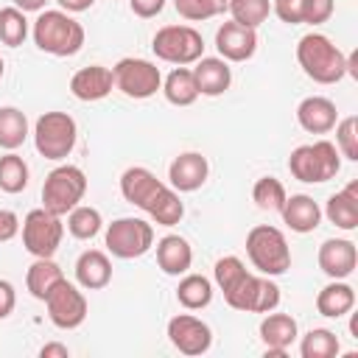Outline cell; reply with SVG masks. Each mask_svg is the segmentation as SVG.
Masks as SVG:
<instances>
[{
  "instance_id": "cell-1",
  "label": "cell",
  "mask_w": 358,
  "mask_h": 358,
  "mask_svg": "<svg viewBox=\"0 0 358 358\" xmlns=\"http://www.w3.org/2000/svg\"><path fill=\"white\" fill-rule=\"evenodd\" d=\"M215 282L229 308L246 313H268L280 305V288L268 277L246 271L241 257L227 255L215 260Z\"/></svg>"
},
{
  "instance_id": "cell-2",
  "label": "cell",
  "mask_w": 358,
  "mask_h": 358,
  "mask_svg": "<svg viewBox=\"0 0 358 358\" xmlns=\"http://www.w3.org/2000/svg\"><path fill=\"white\" fill-rule=\"evenodd\" d=\"M120 193L129 204L140 207L162 227H173L185 215V204L179 201L176 190L159 182L148 168H140V165L126 168L120 176Z\"/></svg>"
},
{
  "instance_id": "cell-3",
  "label": "cell",
  "mask_w": 358,
  "mask_h": 358,
  "mask_svg": "<svg viewBox=\"0 0 358 358\" xmlns=\"http://www.w3.org/2000/svg\"><path fill=\"white\" fill-rule=\"evenodd\" d=\"M296 62L316 84H336L347 76V56L324 34H305L296 42Z\"/></svg>"
},
{
  "instance_id": "cell-4",
  "label": "cell",
  "mask_w": 358,
  "mask_h": 358,
  "mask_svg": "<svg viewBox=\"0 0 358 358\" xmlns=\"http://www.w3.org/2000/svg\"><path fill=\"white\" fill-rule=\"evenodd\" d=\"M34 42L50 56H76L84 45V28L67 11H42L34 22Z\"/></svg>"
},
{
  "instance_id": "cell-5",
  "label": "cell",
  "mask_w": 358,
  "mask_h": 358,
  "mask_svg": "<svg viewBox=\"0 0 358 358\" xmlns=\"http://www.w3.org/2000/svg\"><path fill=\"white\" fill-rule=\"evenodd\" d=\"M246 255L252 266L266 277H280L291 268V249L277 227L257 224L246 235Z\"/></svg>"
},
{
  "instance_id": "cell-6",
  "label": "cell",
  "mask_w": 358,
  "mask_h": 358,
  "mask_svg": "<svg viewBox=\"0 0 358 358\" xmlns=\"http://www.w3.org/2000/svg\"><path fill=\"white\" fill-rule=\"evenodd\" d=\"M288 171L299 182H327L341 171V154L330 140L296 145L288 157Z\"/></svg>"
},
{
  "instance_id": "cell-7",
  "label": "cell",
  "mask_w": 358,
  "mask_h": 358,
  "mask_svg": "<svg viewBox=\"0 0 358 358\" xmlns=\"http://www.w3.org/2000/svg\"><path fill=\"white\" fill-rule=\"evenodd\" d=\"M87 193V176L76 165H59L45 176L42 185V207L53 215H67Z\"/></svg>"
},
{
  "instance_id": "cell-8",
  "label": "cell",
  "mask_w": 358,
  "mask_h": 358,
  "mask_svg": "<svg viewBox=\"0 0 358 358\" xmlns=\"http://www.w3.org/2000/svg\"><path fill=\"white\" fill-rule=\"evenodd\" d=\"M78 129L67 112H45L34 126V145L45 159H64L76 145Z\"/></svg>"
},
{
  "instance_id": "cell-9",
  "label": "cell",
  "mask_w": 358,
  "mask_h": 358,
  "mask_svg": "<svg viewBox=\"0 0 358 358\" xmlns=\"http://www.w3.org/2000/svg\"><path fill=\"white\" fill-rule=\"evenodd\" d=\"M157 59L171 64H193L204 56V39L190 25H165L154 34L151 42Z\"/></svg>"
},
{
  "instance_id": "cell-10",
  "label": "cell",
  "mask_w": 358,
  "mask_h": 358,
  "mask_svg": "<svg viewBox=\"0 0 358 358\" xmlns=\"http://www.w3.org/2000/svg\"><path fill=\"white\" fill-rule=\"evenodd\" d=\"M151 246H154V227L143 218H117L106 229V249L120 260L143 257Z\"/></svg>"
},
{
  "instance_id": "cell-11",
  "label": "cell",
  "mask_w": 358,
  "mask_h": 358,
  "mask_svg": "<svg viewBox=\"0 0 358 358\" xmlns=\"http://www.w3.org/2000/svg\"><path fill=\"white\" fill-rule=\"evenodd\" d=\"M62 235H64L62 215H53L45 207L31 210L22 221V246L34 257H53V252L62 243Z\"/></svg>"
},
{
  "instance_id": "cell-12",
  "label": "cell",
  "mask_w": 358,
  "mask_h": 358,
  "mask_svg": "<svg viewBox=\"0 0 358 358\" xmlns=\"http://www.w3.org/2000/svg\"><path fill=\"white\" fill-rule=\"evenodd\" d=\"M112 76H115V87L129 98H151L162 87L159 67L151 64L148 59H134V56L120 59L112 67Z\"/></svg>"
},
{
  "instance_id": "cell-13",
  "label": "cell",
  "mask_w": 358,
  "mask_h": 358,
  "mask_svg": "<svg viewBox=\"0 0 358 358\" xmlns=\"http://www.w3.org/2000/svg\"><path fill=\"white\" fill-rule=\"evenodd\" d=\"M45 305H48V319L62 330H73L87 319V296L67 280H62L48 294Z\"/></svg>"
},
{
  "instance_id": "cell-14",
  "label": "cell",
  "mask_w": 358,
  "mask_h": 358,
  "mask_svg": "<svg viewBox=\"0 0 358 358\" xmlns=\"http://www.w3.org/2000/svg\"><path fill=\"white\" fill-rule=\"evenodd\" d=\"M168 338H171V344H173L179 352H185V355H201V352H207L210 344H213L210 327H207L201 319L190 316V313H179V316H173V319L168 322Z\"/></svg>"
},
{
  "instance_id": "cell-15",
  "label": "cell",
  "mask_w": 358,
  "mask_h": 358,
  "mask_svg": "<svg viewBox=\"0 0 358 358\" xmlns=\"http://www.w3.org/2000/svg\"><path fill=\"white\" fill-rule=\"evenodd\" d=\"M215 48L224 62H246L257 50V34H255V28H246V25L229 20L215 31Z\"/></svg>"
},
{
  "instance_id": "cell-16",
  "label": "cell",
  "mask_w": 358,
  "mask_h": 358,
  "mask_svg": "<svg viewBox=\"0 0 358 358\" xmlns=\"http://www.w3.org/2000/svg\"><path fill=\"white\" fill-rule=\"evenodd\" d=\"M319 268L330 277V280H344L355 271V263H358V252H355V243L347 241V238H327L322 246H319Z\"/></svg>"
},
{
  "instance_id": "cell-17",
  "label": "cell",
  "mask_w": 358,
  "mask_h": 358,
  "mask_svg": "<svg viewBox=\"0 0 358 358\" xmlns=\"http://www.w3.org/2000/svg\"><path fill=\"white\" fill-rule=\"evenodd\" d=\"M207 173H210L207 157L199 151H185L168 165V179H171L173 190H179V193L199 190L207 182Z\"/></svg>"
},
{
  "instance_id": "cell-18",
  "label": "cell",
  "mask_w": 358,
  "mask_h": 358,
  "mask_svg": "<svg viewBox=\"0 0 358 358\" xmlns=\"http://www.w3.org/2000/svg\"><path fill=\"white\" fill-rule=\"evenodd\" d=\"M296 120L310 134H327L338 123V109L324 95H308L296 106Z\"/></svg>"
},
{
  "instance_id": "cell-19",
  "label": "cell",
  "mask_w": 358,
  "mask_h": 358,
  "mask_svg": "<svg viewBox=\"0 0 358 358\" xmlns=\"http://www.w3.org/2000/svg\"><path fill=\"white\" fill-rule=\"evenodd\" d=\"M115 87V76L109 67L103 64H90V67H81L78 73H73L70 78V92L78 98V101H101L112 92Z\"/></svg>"
},
{
  "instance_id": "cell-20",
  "label": "cell",
  "mask_w": 358,
  "mask_h": 358,
  "mask_svg": "<svg viewBox=\"0 0 358 358\" xmlns=\"http://www.w3.org/2000/svg\"><path fill=\"white\" fill-rule=\"evenodd\" d=\"M76 280L81 288L87 291H98L106 288L112 280V263L101 249H87L78 255L76 260Z\"/></svg>"
},
{
  "instance_id": "cell-21",
  "label": "cell",
  "mask_w": 358,
  "mask_h": 358,
  "mask_svg": "<svg viewBox=\"0 0 358 358\" xmlns=\"http://www.w3.org/2000/svg\"><path fill=\"white\" fill-rule=\"evenodd\" d=\"M193 78H196L199 95H221L232 84L229 64L224 59H213V56H201L199 59V64L193 67Z\"/></svg>"
},
{
  "instance_id": "cell-22",
  "label": "cell",
  "mask_w": 358,
  "mask_h": 358,
  "mask_svg": "<svg viewBox=\"0 0 358 358\" xmlns=\"http://www.w3.org/2000/svg\"><path fill=\"white\" fill-rule=\"evenodd\" d=\"M190 263H193V249L182 235H165L157 243V266L165 274L179 277L190 268Z\"/></svg>"
},
{
  "instance_id": "cell-23",
  "label": "cell",
  "mask_w": 358,
  "mask_h": 358,
  "mask_svg": "<svg viewBox=\"0 0 358 358\" xmlns=\"http://www.w3.org/2000/svg\"><path fill=\"white\" fill-rule=\"evenodd\" d=\"M282 221L294 229V232H313L316 227H319V221H322V210H319V204L310 199V196H305V193H296V196H291V199H285V204H282Z\"/></svg>"
},
{
  "instance_id": "cell-24",
  "label": "cell",
  "mask_w": 358,
  "mask_h": 358,
  "mask_svg": "<svg viewBox=\"0 0 358 358\" xmlns=\"http://www.w3.org/2000/svg\"><path fill=\"white\" fill-rule=\"evenodd\" d=\"M324 215L338 229H355L358 227V182H350L344 190L333 193L327 199Z\"/></svg>"
},
{
  "instance_id": "cell-25",
  "label": "cell",
  "mask_w": 358,
  "mask_h": 358,
  "mask_svg": "<svg viewBox=\"0 0 358 358\" xmlns=\"http://www.w3.org/2000/svg\"><path fill=\"white\" fill-rule=\"evenodd\" d=\"M355 308V288L341 282V280H333L327 282L319 294H316V310L322 316H330V319H338L344 313H350Z\"/></svg>"
},
{
  "instance_id": "cell-26",
  "label": "cell",
  "mask_w": 358,
  "mask_h": 358,
  "mask_svg": "<svg viewBox=\"0 0 358 358\" xmlns=\"http://www.w3.org/2000/svg\"><path fill=\"white\" fill-rule=\"evenodd\" d=\"M64 280V274H62V268L50 260V257H36L31 266H28V274H25V285H28V291H31V296H36V299H48V294L59 285Z\"/></svg>"
},
{
  "instance_id": "cell-27",
  "label": "cell",
  "mask_w": 358,
  "mask_h": 358,
  "mask_svg": "<svg viewBox=\"0 0 358 358\" xmlns=\"http://www.w3.org/2000/svg\"><path fill=\"white\" fill-rule=\"evenodd\" d=\"M260 338L271 350H288L296 338V319L288 313H268L260 322Z\"/></svg>"
},
{
  "instance_id": "cell-28",
  "label": "cell",
  "mask_w": 358,
  "mask_h": 358,
  "mask_svg": "<svg viewBox=\"0 0 358 358\" xmlns=\"http://www.w3.org/2000/svg\"><path fill=\"white\" fill-rule=\"evenodd\" d=\"M162 92L165 98L173 103V106H190L196 98H199V87H196V78H193V70L190 67H176L168 73L165 84H162Z\"/></svg>"
},
{
  "instance_id": "cell-29",
  "label": "cell",
  "mask_w": 358,
  "mask_h": 358,
  "mask_svg": "<svg viewBox=\"0 0 358 358\" xmlns=\"http://www.w3.org/2000/svg\"><path fill=\"white\" fill-rule=\"evenodd\" d=\"M28 137V117L17 106H0V148L14 151Z\"/></svg>"
},
{
  "instance_id": "cell-30",
  "label": "cell",
  "mask_w": 358,
  "mask_h": 358,
  "mask_svg": "<svg viewBox=\"0 0 358 358\" xmlns=\"http://www.w3.org/2000/svg\"><path fill=\"white\" fill-rule=\"evenodd\" d=\"M176 299L182 308L187 310H199V308H207L210 299H213V282L201 274H187L179 280V288H176Z\"/></svg>"
},
{
  "instance_id": "cell-31",
  "label": "cell",
  "mask_w": 358,
  "mask_h": 358,
  "mask_svg": "<svg viewBox=\"0 0 358 358\" xmlns=\"http://www.w3.org/2000/svg\"><path fill=\"white\" fill-rule=\"evenodd\" d=\"M101 213L95 207H87V204H76L70 213H67V229L73 238L78 241H90L101 232Z\"/></svg>"
},
{
  "instance_id": "cell-32",
  "label": "cell",
  "mask_w": 358,
  "mask_h": 358,
  "mask_svg": "<svg viewBox=\"0 0 358 358\" xmlns=\"http://www.w3.org/2000/svg\"><path fill=\"white\" fill-rule=\"evenodd\" d=\"M252 199H255V204L260 210L280 213L285 199H288V193H285V187H282V182L277 176H260L255 182V187H252Z\"/></svg>"
},
{
  "instance_id": "cell-33",
  "label": "cell",
  "mask_w": 358,
  "mask_h": 358,
  "mask_svg": "<svg viewBox=\"0 0 358 358\" xmlns=\"http://www.w3.org/2000/svg\"><path fill=\"white\" fill-rule=\"evenodd\" d=\"M28 187V165L14 151L0 157V190L3 193H22Z\"/></svg>"
},
{
  "instance_id": "cell-34",
  "label": "cell",
  "mask_w": 358,
  "mask_h": 358,
  "mask_svg": "<svg viewBox=\"0 0 358 358\" xmlns=\"http://www.w3.org/2000/svg\"><path fill=\"white\" fill-rule=\"evenodd\" d=\"M338 350H341V347H338L336 333H333V330H324V327L310 330V333L302 338V344H299L302 358H336Z\"/></svg>"
},
{
  "instance_id": "cell-35",
  "label": "cell",
  "mask_w": 358,
  "mask_h": 358,
  "mask_svg": "<svg viewBox=\"0 0 358 358\" xmlns=\"http://www.w3.org/2000/svg\"><path fill=\"white\" fill-rule=\"evenodd\" d=\"M25 36H28L25 11H20L17 6L0 8V42L8 45V48H17V45L25 42Z\"/></svg>"
},
{
  "instance_id": "cell-36",
  "label": "cell",
  "mask_w": 358,
  "mask_h": 358,
  "mask_svg": "<svg viewBox=\"0 0 358 358\" xmlns=\"http://www.w3.org/2000/svg\"><path fill=\"white\" fill-rule=\"evenodd\" d=\"M235 22L246 25V28H257L260 22L268 20L271 14V0H229V8Z\"/></svg>"
},
{
  "instance_id": "cell-37",
  "label": "cell",
  "mask_w": 358,
  "mask_h": 358,
  "mask_svg": "<svg viewBox=\"0 0 358 358\" xmlns=\"http://www.w3.org/2000/svg\"><path fill=\"white\" fill-rule=\"evenodd\" d=\"M179 17L199 22V20H210L215 14H224L229 8V0H173Z\"/></svg>"
},
{
  "instance_id": "cell-38",
  "label": "cell",
  "mask_w": 358,
  "mask_h": 358,
  "mask_svg": "<svg viewBox=\"0 0 358 358\" xmlns=\"http://www.w3.org/2000/svg\"><path fill=\"white\" fill-rule=\"evenodd\" d=\"M333 129H336V148H338V154L355 162L358 159V117L347 115Z\"/></svg>"
},
{
  "instance_id": "cell-39",
  "label": "cell",
  "mask_w": 358,
  "mask_h": 358,
  "mask_svg": "<svg viewBox=\"0 0 358 358\" xmlns=\"http://www.w3.org/2000/svg\"><path fill=\"white\" fill-rule=\"evenodd\" d=\"M305 3H308V0H274V3H271V11H274L282 22H288V25H302Z\"/></svg>"
},
{
  "instance_id": "cell-40",
  "label": "cell",
  "mask_w": 358,
  "mask_h": 358,
  "mask_svg": "<svg viewBox=\"0 0 358 358\" xmlns=\"http://www.w3.org/2000/svg\"><path fill=\"white\" fill-rule=\"evenodd\" d=\"M330 14H333V0H308V3H305V17H302V22H308V25H322V22L330 20Z\"/></svg>"
},
{
  "instance_id": "cell-41",
  "label": "cell",
  "mask_w": 358,
  "mask_h": 358,
  "mask_svg": "<svg viewBox=\"0 0 358 358\" xmlns=\"http://www.w3.org/2000/svg\"><path fill=\"white\" fill-rule=\"evenodd\" d=\"M20 232V218L11 210H0V243L11 241Z\"/></svg>"
},
{
  "instance_id": "cell-42",
  "label": "cell",
  "mask_w": 358,
  "mask_h": 358,
  "mask_svg": "<svg viewBox=\"0 0 358 358\" xmlns=\"http://www.w3.org/2000/svg\"><path fill=\"white\" fill-rule=\"evenodd\" d=\"M129 6H131V11H134L137 17L151 20V17H157V14L165 8V0H129Z\"/></svg>"
},
{
  "instance_id": "cell-43",
  "label": "cell",
  "mask_w": 358,
  "mask_h": 358,
  "mask_svg": "<svg viewBox=\"0 0 358 358\" xmlns=\"http://www.w3.org/2000/svg\"><path fill=\"white\" fill-rule=\"evenodd\" d=\"M17 305V294H14V285L8 280H0V319H6Z\"/></svg>"
},
{
  "instance_id": "cell-44",
  "label": "cell",
  "mask_w": 358,
  "mask_h": 358,
  "mask_svg": "<svg viewBox=\"0 0 358 358\" xmlns=\"http://www.w3.org/2000/svg\"><path fill=\"white\" fill-rule=\"evenodd\" d=\"M39 355H42V358H67L70 350H67L64 344H56V341H53V344H45V347L39 350Z\"/></svg>"
},
{
  "instance_id": "cell-45",
  "label": "cell",
  "mask_w": 358,
  "mask_h": 358,
  "mask_svg": "<svg viewBox=\"0 0 358 358\" xmlns=\"http://www.w3.org/2000/svg\"><path fill=\"white\" fill-rule=\"evenodd\" d=\"M64 11H73V14H78V11H87V8H92V3L95 0H56Z\"/></svg>"
},
{
  "instance_id": "cell-46",
  "label": "cell",
  "mask_w": 358,
  "mask_h": 358,
  "mask_svg": "<svg viewBox=\"0 0 358 358\" xmlns=\"http://www.w3.org/2000/svg\"><path fill=\"white\" fill-rule=\"evenodd\" d=\"M45 3H48V0H14V6H17L20 11H42Z\"/></svg>"
},
{
  "instance_id": "cell-47",
  "label": "cell",
  "mask_w": 358,
  "mask_h": 358,
  "mask_svg": "<svg viewBox=\"0 0 358 358\" xmlns=\"http://www.w3.org/2000/svg\"><path fill=\"white\" fill-rule=\"evenodd\" d=\"M350 333L358 338V316H352V322H350Z\"/></svg>"
},
{
  "instance_id": "cell-48",
  "label": "cell",
  "mask_w": 358,
  "mask_h": 358,
  "mask_svg": "<svg viewBox=\"0 0 358 358\" xmlns=\"http://www.w3.org/2000/svg\"><path fill=\"white\" fill-rule=\"evenodd\" d=\"M0 78H3V59H0Z\"/></svg>"
}]
</instances>
